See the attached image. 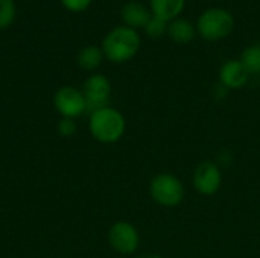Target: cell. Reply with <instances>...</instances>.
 Here are the masks:
<instances>
[{
	"mask_svg": "<svg viewBox=\"0 0 260 258\" xmlns=\"http://www.w3.org/2000/svg\"><path fill=\"white\" fill-rule=\"evenodd\" d=\"M102 53L110 62L123 64L133 59L140 49V35L125 24L113 27L102 40Z\"/></svg>",
	"mask_w": 260,
	"mask_h": 258,
	"instance_id": "1",
	"label": "cell"
},
{
	"mask_svg": "<svg viewBox=\"0 0 260 258\" xmlns=\"http://www.w3.org/2000/svg\"><path fill=\"white\" fill-rule=\"evenodd\" d=\"M88 129L94 140L104 144H111L123 137L126 131V120L119 109L104 106L90 114Z\"/></svg>",
	"mask_w": 260,
	"mask_h": 258,
	"instance_id": "2",
	"label": "cell"
},
{
	"mask_svg": "<svg viewBox=\"0 0 260 258\" xmlns=\"http://www.w3.org/2000/svg\"><path fill=\"white\" fill-rule=\"evenodd\" d=\"M197 33L206 41H221L235 29V17L224 8H209L197 20Z\"/></svg>",
	"mask_w": 260,
	"mask_h": 258,
	"instance_id": "3",
	"label": "cell"
},
{
	"mask_svg": "<svg viewBox=\"0 0 260 258\" xmlns=\"http://www.w3.org/2000/svg\"><path fill=\"white\" fill-rule=\"evenodd\" d=\"M149 195L157 205L163 208H175L184 201L186 189L178 176L163 172L151 179Z\"/></svg>",
	"mask_w": 260,
	"mask_h": 258,
	"instance_id": "4",
	"label": "cell"
},
{
	"mask_svg": "<svg viewBox=\"0 0 260 258\" xmlns=\"http://www.w3.org/2000/svg\"><path fill=\"white\" fill-rule=\"evenodd\" d=\"M108 243L116 252L122 255H131L140 246V234L133 224L119 220L108 230Z\"/></svg>",
	"mask_w": 260,
	"mask_h": 258,
	"instance_id": "5",
	"label": "cell"
},
{
	"mask_svg": "<svg viewBox=\"0 0 260 258\" xmlns=\"http://www.w3.org/2000/svg\"><path fill=\"white\" fill-rule=\"evenodd\" d=\"M53 106L62 119H78L87 113V100L81 90L75 87H61L53 96Z\"/></svg>",
	"mask_w": 260,
	"mask_h": 258,
	"instance_id": "6",
	"label": "cell"
},
{
	"mask_svg": "<svg viewBox=\"0 0 260 258\" xmlns=\"http://www.w3.org/2000/svg\"><path fill=\"white\" fill-rule=\"evenodd\" d=\"M192 184L197 193L201 196H213L221 190L222 186V172L219 166L213 161H203L200 163L192 176Z\"/></svg>",
	"mask_w": 260,
	"mask_h": 258,
	"instance_id": "7",
	"label": "cell"
},
{
	"mask_svg": "<svg viewBox=\"0 0 260 258\" xmlns=\"http://www.w3.org/2000/svg\"><path fill=\"white\" fill-rule=\"evenodd\" d=\"M82 93L87 100V111L91 114L96 109L108 106V99L111 96V84L107 76L94 73L85 79Z\"/></svg>",
	"mask_w": 260,
	"mask_h": 258,
	"instance_id": "8",
	"label": "cell"
},
{
	"mask_svg": "<svg viewBox=\"0 0 260 258\" xmlns=\"http://www.w3.org/2000/svg\"><path fill=\"white\" fill-rule=\"evenodd\" d=\"M248 76H250L248 71L245 70V67L239 59H229L221 65L218 79L219 84L230 91V90H241L242 87H245L248 82Z\"/></svg>",
	"mask_w": 260,
	"mask_h": 258,
	"instance_id": "9",
	"label": "cell"
},
{
	"mask_svg": "<svg viewBox=\"0 0 260 258\" xmlns=\"http://www.w3.org/2000/svg\"><path fill=\"white\" fill-rule=\"evenodd\" d=\"M152 14H151V9L146 8L143 3L140 2H126L122 9H120V18L123 21L125 26L131 27V29H139V27H143L148 24V21L151 20Z\"/></svg>",
	"mask_w": 260,
	"mask_h": 258,
	"instance_id": "10",
	"label": "cell"
},
{
	"mask_svg": "<svg viewBox=\"0 0 260 258\" xmlns=\"http://www.w3.org/2000/svg\"><path fill=\"white\" fill-rule=\"evenodd\" d=\"M184 6L186 0H149L151 14L168 23L178 18Z\"/></svg>",
	"mask_w": 260,
	"mask_h": 258,
	"instance_id": "11",
	"label": "cell"
},
{
	"mask_svg": "<svg viewBox=\"0 0 260 258\" xmlns=\"http://www.w3.org/2000/svg\"><path fill=\"white\" fill-rule=\"evenodd\" d=\"M168 35L177 44H187L197 35V27L187 18H175L168 24Z\"/></svg>",
	"mask_w": 260,
	"mask_h": 258,
	"instance_id": "12",
	"label": "cell"
},
{
	"mask_svg": "<svg viewBox=\"0 0 260 258\" xmlns=\"http://www.w3.org/2000/svg\"><path fill=\"white\" fill-rule=\"evenodd\" d=\"M102 61H104V53L102 49L98 46H87L81 49L78 53V65L87 71L96 70L102 64Z\"/></svg>",
	"mask_w": 260,
	"mask_h": 258,
	"instance_id": "13",
	"label": "cell"
},
{
	"mask_svg": "<svg viewBox=\"0 0 260 258\" xmlns=\"http://www.w3.org/2000/svg\"><path fill=\"white\" fill-rule=\"evenodd\" d=\"M248 75H260V43H254L244 49L241 59Z\"/></svg>",
	"mask_w": 260,
	"mask_h": 258,
	"instance_id": "14",
	"label": "cell"
},
{
	"mask_svg": "<svg viewBox=\"0 0 260 258\" xmlns=\"http://www.w3.org/2000/svg\"><path fill=\"white\" fill-rule=\"evenodd\" d=\"M15 2L14 0H0V29L9 27L15 20Z\"/></svg>",
	"mask_w": 260,
	"mask_h": 258,
	"instance_id": "15",
	"label": "cell"
},
{
	"mask_svg": "<svg viewBox=\"0 0 260 258\" xmlns=\"http://www.w3.org/2000/svg\"><path fill=\"white\" fill-rule=\"evenodd\" d=\"M168 24H169L168 21H165V20L152 15L151 20L148 21V24L145 26V32L151 38H160L165 33H168Z\"/></svg>",
	"mask_w": 260,
	"mask_h": 258,
	"instance_id": "16",
	"label": "cell"
},
{
	"mask_svg": "<svg viewBox=\"0 0 260 258\" xmlns=\"http://www.w3.org/2000/svg\"><path fill=\"white\" fill-rule=\"evenodd\" d=\"M93 0H61L62 6L70 12H84L90 8Z\"/></svg>",
	"mask_w": 260,
	"mask_h": 258,
	"instance_id": "17",
	"label": "cell"
},
{
	"mask_svg": "<svg viewBox=\"0 0 260 258\" xmlns=\"http://www.w3.org/2000/svg\"><path fill=\"white\" fill-rule=\"evenodd\" d=\"M58 131L62 137H72L76 132V123L72 119H62L58 125Z\"/></svg>",
	"mask_w": 260,
	"mask_h": 258,
	"instance_id": "18",
	"label": "cell"
},
{
	"mask_svg": "<svg viewBox=\"0 0 260 258\" xmlns=\"http://www.w3.org/2000/svg\"><path fill=\"white\" fill-rule=\"evenodd\" d=\"M136 258H165L161 257L160 254H154V252H146V254H142V255H139V257Z\"/></svg>",
	"mask_w": 260,
	"mask_h": 258,
	"instance_id": "19",
	"label": "cell"
},
{
	"mask_svg": "<svg viewBox=\"0 0 260 258\" xmlns=\"http://www.w3.org/2000/svg\"><path fill=\"white\" fill-rule=\"evenodd\" d=\"M259 76H260V75H259Z\"/></svg>",
	"mask_w": 260,
	"mask_h": 258,
	"instance_id": "20",
	"label": "cell"
}]
</instances>
